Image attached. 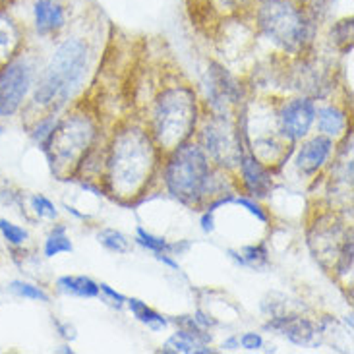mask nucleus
Returning <instances> with one entry per match:
<instances>
[{
  "label": "nucleus",
  "mask_w": 354,
  "mask_h": 354,
  "mask_svg": "<svg viewBox=\"0 0 354 354\" xmlns=\"http://www.w3.org/2000/svg\"><path fill=\"white\" fill-rule=\"evenodd\" d=\"M60 353H72V348H68V346H62V348H60Z\"/></svg>",
  "instance_id": "obj_35"
},
{
  "label": "nucleus",
  "mask_w": 354,
  "mask_h": 354,
  "mask_svg": "<svg viewBox=\"0 0 354 354\" xmlns=\"http://www.w3.org/2000/svg\"><path fill=\"white\" fill-rule=\"evenodd\" d=\"M205 153L219 167H234L242 157V140L229 116H213L201 132Z\"/></svg>",
  "instance_id": "obj_8"
},
{
  "label": "nucleus",
  "mask_w": 354,
  "mask_h": 354,
  "mask_svg": "<svg viewBox=\"0 0 354 354\" xmlns=\"http://www.w3.org/2000/svg\"><path fill=\"white\" fill-rule=\"evenodd\" d=\"M99 290H103V292H105L106 297L113 298V300H115L116 304H122V302H126V298L122 297L120 292H116V290H113V288L109 287L106 283H103V285H99Z\"/></svg>",
  "instance_id": "obj_31"
},
{
  "label": "nucleus",
  "mask_w": 354,
  "mask_h": 354,
  "mask_svg": "<svg viewBox=\"0 0 354 354\" xmlns=\"http://www.w3.org/2000/svg\"><path fill=\"white\" fill-rule=\"evenodd\" d=\"M87 60L89 50L82 39H66L62 45H58L33 91L35 105H64L82 86L87 72Z\"/></svg>",
  "instance_id": "obj_2"
},
{
  "label": "nucleus",
  "mask_w": 354,
  "mask_h": 354,
  "mask_svg": "<svg viewBox=\"0 0 354 354\" xmlns=\"http://www.w3.org/2000/svg\"><path fill=\"white\" fill-rule=\"evenodd\" d=\"M0 234L12 246H21L29 239L28 230L8 219H0Z\"/></svg>",
  "instance_id": "obj_22"
},
{
  "label": "nucleus",
  "mask_w": 354,
  "mask_h": 354,
  "mask_svg": "<svg viewBox=\"0 0 354 354\" xmlns=\"http://www.w3.org/2000/svg\"><path fill=\"white\" fill-rule=\"evenodd\" d=\"M261 33L288 53H298L312 39L308 18L290 0H263L258 8Z\"/></svg>",
  "instance_id": "obj_5"
},
{
  "label": "nucleus",
  "mask_w": 354,
  "mask_h": 354,
  "mask_svg": "<svg viewBox=\"0 0 354 354\" xmlns=\"http://www.w3.org/2000/svg\"><path fill=\"white\" fill-rule=\"evenodd\" d=\"M239 165L246 190L252 196H256V198H266L271 192V188H273V178H271V173H269L268 167L252 153H242Z\"/></svg>",
  "instance_id": "obj_12"
},
{
  "label": "nucleus",
  "mask_w": 354,
  "mask_h": 354,
  "mask_svg": "<svg viewBox=\"0 0 354 354\" xmlns=\"http://www.w3.org/2000/svg\"><path fill=\"white\" fill-rule=\"evenodd\" d=\"M232 201H236L239 205L246 207V209H248L252 215H256V217H258L261 223H268V215H266V211L261 209V207H259L256 201L248 200V198H236V200H232Z\"/></svg>",
  "instance_id": "obj_29"
},
{
  "label": "nucleus",
  "mask_w": 354,
  "mask_h": 354,
  "mask_svg": "<svg viewBox=\"0 0 354 354\" xmlns=\"http://www.w3.org/2000/svg\"><path fill=\"white\" fill-rule=\"evenodd\" d=\"M229 254L239 261L240 266H248V268L258 269L268 263V252H266L263 246H246V248H242L240 256L236 252H232V250H229Z\"/></svg>",
  "instance_id": "obj_20"
},
{
  "label": "nucleus",
  "mask_w": 354,
  "mask_h": 354,
  "mask_svg": "<svg viewBox=\"0 0 354 354\" xmlns=\"http://www.w3.org/2000/svg\"><path fill=\"white\" fill-rule=\"evenodd\" d=\"M155 161L153 140L140 128L118 132L106 159L109 184L118 198H134L151 178Z\"/></svg>",
  "instance_id": "obj_1"
},
{
  "label": "nucleus",
  "mask_w": 354,
  "mask_h": 354,
  "mask_svg": "<svg viewBox=\"0 0 354 354\" xmlns=\"http://www.w3.org/2000/svg\"><path fill=\"white\" fill-rule=\"evenodd\" d=\"M239 346H240V343L236 337H230L229 341H225V343H223V348H227V351H236Z\"/></svg>",
  "instance_id": "obj_34"
},
{
  "label": "nucleus",
  "mask_w": 354,
  "mask_h": 354,
  "mask_svg": "<svg viewBox=\"0 0 354 354\" xmlns=\"http://www.w3.org/2000/svg\"><path fill=\"white\" fill-rule=\"evenodd\" d=\"M211 167L203 149L194 144L174 147L165 167V184L182 203H198L211 194Z\"/></svg>",
  "instance_id": "obj_4"
},
{
  "label": "nucleus",
  "mask_w": 354,
  "mask_h": 354,
  "mask_svg": "<svg viewBox=\"0 0 354 354\" xmlns=\"http://www.w3.org/2000/svg\"><path fill=\"white\" fill-rule=\"evenodd\" d=\"M33 84V68L28 58L16 57L0 66V116L18 113Z\"/></svg>",
  "instance_id": "obj_9"
},
{
  "label": "nucleus",
  "mask_w": 354,
  "mask_h": 354,
  "mask_svg": "<svg viewBox=\"0 0 354 354\" xmlns=\"http://www.w3.org/2000/svg\"><path fill=\"white\" fill-rule=\"evenodd\" d=\"M268 327L281 329L288 337V341L295 345H316L317 327L304 317H275V322H271Z\"/></svg>",
  "instance_id": "obj_13"
},
{
  "label": "nucleus",
  "mask_w": 354,
  "mask_h": 354,
  "mask_svg": "<svg viewBox=\"0 0 354 354\" xmlns=\"http://www.w3.org/2000/svg\"><path fill=\"white\" fill-rule=\"evenodd\" d=\"M60 327V335L64 339H76V329L72 326H58Z\"/></svg>",
  "instance_id": "obj_32"
},
{
  "label": "nucleus",
  "mask_w": 354,
  "mask_h": 354,
  "mask_svg": "<svg viewBox=\"0 0 354 354\" xmlns=\"http://www.w3.org/2000/svg\"><path fill=\"white\" fill-rule=\"evenodd\" d=\"M58 124V118L57 115H50L47 116V118H43V120H39L37 126L33 128V140L37 142L39 147H47L48 140H50V136H53V132H55V128H57Z\"/></svg>",
  "instance_id": "obj_24"
},
{
  "label": "nucleus",
  "mask_w": 354,
  "mask_h": 354,
  "mask_svg": "<svg viewBox=\"0 0 354 354\" xmlns=\"http://www.w3.org/2000/svg\"><path fill=\"white\" fill-rule=\"evenodd\" d=\"M316 118L319 132L324 136H327V138H337V136H341L346 126L345 113L335 105H327L324 106V109H319L316 113Z\"/></svg>",
  "instance_id": "obj_16"
},
{
  "label": "nucleus",
  "mask_w": 354,
  "mask_h": 354,
  "mask_svg": "<svg viewBox=\"0 0 354 354\" xmlns=\"http://www.w3.org/2000/svg\"><path fill=\"white\" fill-rule=\"evenodd\" d=\"M239 343L242 345V348H244V351L254 353V351H259V348L263 346V339H261V335H259V333H252V331H248V333H244V335L240 337Z\"/></svg>",
  "instance_id": "obj_28"
},
{
  "label": "nucleus",
  "mask_w": 354,
  "mask_h": 354,
  "mask_svg": "<svg viewBox=\"0 0 354 354\" xmlns=\"http://www.w3.org/2000/svg\"><path fill=\"white\" fill-rule=\"evenodd\" d=\"M31 207L35 211V215L43 217V219H57L58 217V211L55 207V203L48 200V198H45L43 194H35L31 198Z\"/></svg>",
  "instance_id": "obj_26"
},
{
  "label": "nucleus",
  "mask_w": 354,
  "mask_h": 354,
  "mask_svg": "<svg viewBox=\"0 0 354 354\" xmlns=\"http://www.w3.org/2000/svg\"><path fill=\"white\" fill-rule=\"evenodd\" d=\"M64 8L60 0H35L33 4V21L41 35H47L64 26Z\"/></svg>",
  "instance_id": "obj_14"
},
{
  "label": "nucleus",
  "mask_w": 354,
  "mask_h": 354,
  "mask_svg": "<svg viewBox=\"0 0 354 354\" xmlns=\"http://www.w3.org/2000/svg\"><path fill=\"white\" fill-rule=\"evenodd\" d=\"M21 47V31L6 12H0V66L18 55Z\"/></svg>",
  "instance_id": "obj_15"
},
{
  "label": "nucleus",
  "mask_w": 354,
  "mask_h": 354,
  "mask_svg": "<svg viewBox=\"0 0 354 354\" xmlns=\"http://www.w3.org/2000/svg\"><path fill=\"white\" fill-rule=\"evenodd\" d=\"M93 136L95 128L86 116L74 115L68 116L66 120H58L57 128L45 147L53 165V173H57L58 176L72 174V171L87 155Z\"/></svg>",
  "instance_id": "obj_6"
},
{
  "label": "nucleus",
  "mask_w": 354,
  "mask_h": 354,
  "mask_svg": "<svg viewBox=\"0 0 354 354\" xmlns=\"http://www.w3.org/2000/svg\"><path fill=\"white\" fill-rule=\"evenodd\" d=\"M57 287L60 292L74 295V297L93 298L99 295V285L86 275H66L57 281Z\"/></svg>",
  "instance_id": "obj_17"
},
{
  "label": "nucleus",
  "mask_w": 354,
  "mask_h": 354,
  "mask_svg": "<svg viewBox=\"0 0 354 354\" xmlns=\"http://www.w3.org/2000/svg\"><path fill=\"white\" fill-rule=\"evenodd\" d=\"M0 134H4V126L0 124Z\"/></svg>",
  "instance_id": "obj_36"
},
{
  "label": "nucleus",
  "mask_w": 354,
  "mask_h": 354,
  "mask_svg": "<svg viewBox=\"0 0 354 354\" xmlns=\"http://www.w3.org/2000/svg\"><path fill=\"white\" fill-rule=\"evenodd\" d=\"M136 242L142 244L144 248L155 252V254H165V252L171 250V244L167 240L161 239V236H155V234L147 232L142 227H138V239H136Z\"/></svg>",
  "instance_id": "obj_25"
},
{
  "label": "nucleus",
  "mask_w": 354,
  "mask_h": 354,
  "mask_svg": "<svg viewBox=\"0 0 354 354\" xmlns=\"http://www.w3.org/2000/svg\"><path fill=\"white\" fill-rule=\"evenodd\" d=\"M198 122V101L190 87H171L157 97L151 134L161 149L173 151L186 144Z\"/></svg>",
  "instance_id": "obj_3"
},
{
  "label": "nucleus",
  "mask_w": 354,
  "mask_h": 354,
  "mask_svg": "<svg viewBox=\"0 0 354 354\" xmlns=\"http://www.w3.org/2000/svg\"><path fill=\"white\" fill-rule=\"evenodd\" d=\"M8 288L14 292V295H18V297L21 298L39 300V302H48L47 292H45L43 288H39L35 287V285L28 283V281H12Z\"/></svg>",
  "instance_id": "obj_23"
},
{
  "label": "nucleus",
  "mask_w": 354,
  "mask_h": 354,
  "mask_svg": "<svg viewBox=\"0 0 354 354\" xmlns=\"http://www.w3.org/2000/svg\"><path fill=\"white\" fill-rule=\"evenodd\" d=\"M97 240H99L106 250L116 252V254H126V252L130 250V240L126 239L122 232H118V230L115 229L101 230V232L97 234Z\"/></svg>",
  "instance_id": "obj_21"
},
{
  "label": "nucleus",
  "mask_w": 354,
  "mask_h": 354,
  "mask_svg": "<svg viewBox=\"0 0 354 354\" xmlns=\"http://www.w3.org/2000/svg\"><path fill=\"white\" fill-rule=\"evenodd\" d=\"M244 134L250 138L254 157H258L263 165H275L281 159L288 157V145L292 140L283 130L279 113L273 111H256L246 118Z\"/></svg>",
  "instance_id": "obj_7"
},
{
  "label": "nucleus",
  "mask_w": 354,
  "mask_h": 354,
  "mask_svg": "<svg viewBox=\"0 0 354 354\" xmlns=\"http://www.w3.org/2000/svg\"><path fill=\"white\" fill-rule=\"evenodd\" d=\"M331 151H333V140L331 138L316 136V138L308 140L297 153L298 171H302L304 174H316L327 163Z\"/></svg>",
  "instance_id": "obj_11"
},
{
  "label": "nucleus",
  "mask_w": 354,
  "mask_h": 354,
  "mask_svg": "<svg viewBox=\"0 0 354 354\" xmlns=\"http://www.w3.org/2000/svg\"><path fill=\"white\" fill-rule=\"evenodd\" d=\"M279 120L283 130L287 132V136L295 142L300 140L310 132V128L316 120V105L312 99L308 97H298L288 101L287 105L281 109L279 113Z\"/></svg>",
  "instance_id": "obj_10"
},
{
  "label": "nucleus",
  "mask_w": 354,
  "mask_h": 354,
  "mask_svg": "<svg viewBox=\"0 0 354 354\" xmlns=\"http://www.w3.org/2000/svg\"><path fill=\"white\" fill-rule=\"evenodd\" d=\"M126 302H128V308L132 310V314L136 316V319H138V322H142V324H145L149 329L157 331V329H163V327H167V319H165L161 314H157L155 310H151V308L147 306L145 302L138 300V298H130V300H126Z\"/></svg>",
  "instance_id": "obj_18"
},
{
  "label": "nucleus",
  "mask_w": 354,
  "mask_h": 354,
  "mask_svg": "<svg viewBox=\"0 0 354 354\" xmlns=\"http://www.w3.org/2000/svg\"><path fill=\"white\" fill-rule=\"evenodd\" d=\"M72 250H74V246H72V242L68 239L66 227L64 225H57L55 229L50 230L47 240H45V256L47 258H55L58 254H68Z\"/></svg>",
  "instance_id": "obj_19"
},
{
  "label": "nucleus",
  "mask_w": 354,
  "mask_h": 354,
  "mask_svg": "<svg viewBox=\"0 0 354 354\" xmlns=\"http://www.w3.org/2000/svg\"><path fill=\"white\" fill-rule=\"evenodd\" d=\"M333 37L337 43H351L353 39V19H345V21H339L333 29Z\"/></svg>",
  "instance_id": "obj_27"
},
{
  "label": "nucleus",
  "mask_w": 354,
  "mask_h": 354,
  "mask_svg": "<svg viewBox=\"0 0 354 354\" xmlns=\"http://www.w3.org/2000/svg\"><path fill=\"white\" fill-rule=\"evenodd\" d=\"M217 2H219L221 8L232 10V8H236V6H239V4H240V2H242V0H217Z\"/></svg>",
  "instance_id": "obj_33"
},
{
  "label": "nucleus",
  "mask_w": 354,
  "mask_h": 354,
  "mask_svg": "<svg viewBox=\"0 0 354 354\" xmlns=\"http://www.w3.org/2000/svg\"><path fill=\"white\" fill-rule=\"evenodd\" d=\"M213 229H215V215H213V211H205L201 217V230L213 232Z\"/></svg>",
  "instance_id": "obj_30"
}]
</instances>
